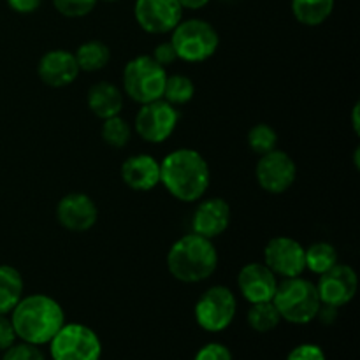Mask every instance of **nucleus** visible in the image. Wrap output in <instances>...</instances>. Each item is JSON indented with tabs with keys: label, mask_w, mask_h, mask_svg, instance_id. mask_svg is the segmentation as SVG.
Here are the masks:
<instances>
[{
	"label": "nucleus",
	"mask_w": 360,
	"mask_h": 360,
	"mask_svg": "<svg viewBox=\"0 0 360 360\" xmlns=\"http://www.w3.org/2000/svg\"><path fill=\"white\" fill-rule=\"evenodd\" d=\"M231 206L225 199L211 197L202 200L192 214V232L207 239H217L231 225Z\"/></svg>",
	"instance_id": "f3484780"
},
{
	"label": "nucleus",
	"mask_w": 360,
	"mask_h": 360,
	"mask_svg": "<svg viewBox=\"0 0 360 360\" xmlns=\"http://www.w3.org/2000/svg\"><path fill=\"white\" fill-rule=\"evenodd\" d=\"M238 313V299L225 285H214L202 292L193 308L197 326L206 333H221L229 329Z\"/></svg>",
	"instance_id": "0eeeda50"
},
{
	"label": "nucleus",
	"mask_w": 360,
	"mask_h": 360,
	"mask_svg": "<svg viewBox=\"0 0 360 360\" xmlns=\"http://www.w3.org/2000/svg\"><path fill=\"white\" fill-rule=\"evenodd\" d=\"M193 360H234L231 350L221 343H207L197 352Z\"/></svg>",
	"instance_id": "c756f323"
},
{
	"label": "nucleus",
	"mask_w": 360,
	"mask_h": 360,
	"mask_svg": "<svg viewBox=\"0 0 360 360\" xmlns=\"http://www.w3.org/2000/svg\"><path fill=\"white\" fill-rule=\"evenodd\" d=\"M218 267L213 239L190 232L172 243L167 252V269L179 283L195 285L210 280Z\"/></svg>",
	"instance_id": "7ed1b4c3"
},
{
	"label": "nucleus",
	"mask_w": 360,
	"mask_h": 360,
	"mask_svg": "<svg viewBox=\"0 0 360 360\" xmlns=\"http://www.w3.org/2000/svg\"><path fill=\"white\" fill-rule=\"evenodd\" d=\"M122 179L134 192H150L160 185V162L148 153H137L122 164Z\"/></svg>",
	"instance_id": "a211bd4d"
},
{
	"label": "nucleus",
	"mask_w": 360,
	"mask_h": 360,
	"mask_svg": "<svg viewBox=\"0 0 360 360\" xmlns=\"http://www.w3.org/2000/svg\"><path fill=\"white\" fill-rule=\"evenodd\" d=\"M178 122V108L169 104L164 98H158L148 104H141L134 118L132 129L144 143L162 144L174 134Z\"/></svg>",
	"instance_id": "1a4fd4ad"
},
{
	"label": "nucleus",
	"mask_w": 360,
	"mask_h": 360,
	"mask_svg": "<svg viewBox=\"0 0 360 360\" xmlns=\"http://www.w3.org/2000/svg\"><path fill=\"white\" fill-rule=\"evenodd\" d=\"M167 70L157 63L151 55H139L129 60L123 69L122 84L123 95L137 104L158 101L164 97Z\"/></svg>",
	"instance_id": "39448f33"
},
{
	"label": "nucleus",
	"mask_w": 360,
	"mask_h": 360,
	"mask_svg": "<svg viewBox=\"0 0 360 360\" xmlns=\"http://www.w3.org/2000/svg\"><path fill=\"white\" fill-rule=\"evenodd\" d=\"M334 4L336 0H292V13L304 27H319L329 20Z\"/></svg>",
	"instance_id": "412c9836"
},
{
	"label": "nucleus",
	"mask_w": 360,
	"mask_h": 360,
	"mask_svg": "<svg viewBox=\"0 0 360 360\" xmlns=\"http://www.w3.org/2000/svg\"><path fill=\"white\" fill-rule=\"evenodd\" d=\"M151 56H153L155 62L160 63L162 67L171 65V63H174L176 60H178V55H176V49L174 46L171 44V41L160 42V44L153 49V55Z\"/></svg>",
	"instance_id": "473e14b6"
},
{
	"label": "nucleus",
	"mask_w": 360,
	"mask_h": 360,
	"mask_svg": "<svg viewBox=\"0 0 360 360\" xmlns=\"http://www.w3.org/2000/svg\"><path fill=\"white\" fill-rule=\"evenodd\" d=\"M273 302L281 320L294 326H306L316 320L319 309L322 306L316 285L302 276L285 278L278 281Z\"/></svg>",
	"instance_id": "20e7f679"
},
{
	"label": "nucleus",
	"mask_w": 360,
	"mask_h": 360,
	"mask_svg": "<svg viewBox=\"0 0 360 360\" xmlns=\"http://www.w3.org/2000/svg\"><path fill=\"white\" fill-rule=\"evenodd\" d=\"M16 333H14L13 322H11L9 315H0V352L7 350L16 343Z\"/></svg>",
	"instance_id": "2f4dec72"
},
{
	"label": "nucleus",
	"mask_w": 360,
	"mask_h": 360,
	"mask_svg": "<svg viewBox=\"0 0 360 360\" xmlns=\"http://www.w3.org/2000/svg\"><path fill=\"white\" fill-rule=\"evenodd\" d=\"M246 320H248V326L260 334L271 333L281 323V316L273 301L250 304Z\"/></svg>",
	"instance_id": "b1692460"
},
{
	"label": "nucleus",
	"mask_w": 360,
	"mask_h": 360,
	"mask_svg": "<svg viewBox=\"0 0 360 360\" xmlns=\"http://www.w3.org/2000/svg\"><path fill=\"white\" fill-rule=\"evenodd\" d=\"M132 125L125 118H122V115L102 120L101 137L108 146L125 148L132 139Z\"/></svg>",
	"instance_id": "393cba45"
},
{
	"label": "nucleus",
	"mask_w": 360,
	"mask_h": 360,
	"mask_svg": "<svg viewBox=\"0 0 360 360\" xmlns=\"http://www.w3.org/2000/svg\"><path fill=\"white\" fill-rule=\"evenodd\" d=\"M88 109L94 112L97 118L105 120L111 116H118L122 112L123 104H125V95L122 88L116 86L109 81H98L91 84L86 95Z\"/></svg>",
	"instance_id": "6ab92c4d"
},
{
	"label": "nucleus",
	"mask_w": 360,
	"mask_h": 360,
	"mask_svg": "<svg viewBox=\"0 0 360 360\" xmlns=\"http://www.w3.org/2000/svg\"><path fill=\"white\" fill-rule=\"evenodd\" d=\"M53 360H101L102 343L97 333L83 323H63L49 341Z\"/></svg>",
	"instance_id": "6e6552de"
},
{
	"label": "nucleus",
	"mask_w": 360,
	"mask_h": 360,
	"mask_svg": "<svg viewBox=\"0 0 360 360\" xmlns=\"http://www.w3.org/2000/svg\"><path fill=\"white\" fill-rule=\"evenodd\" d=\"M211 183L210 164L192 148L172 150L160 162V185L179 202H197L206 195Z\"/></svg>",
	"instance_id": "f257e3e1"
},
{
	"label": "nucleus",
	"mask_w": 360,
	"mask_h": 360,
	"mask_svg": "<svg viewBox=\"0 0 360 360\" xmlns=\"http://www.w3.org/2000/svg\"><path fill=\"white\" fill-rule=\"evenodd\" d=\"M278 276L264 262H250L238 274V288L250 304L273 301Z\"/></svg>",
	"instance_id": "2eb2a0df"
},
{
	"label": "nucleus",
	"mask_w": 360,
	"mask_h": 360,
	"mask_svg": "<svg viewBox=\"0 0 360 360\" xmlns=\"http://www.w3.org/2000/svg\"><path fill=\"white\" fill-rule=\"evenodd\" d=\"M98 0H53V6L65 18H84L95 9Z\"/></svg>",
	"instance_id": "cd10ccee"
},
{
	"label": "nucleus",
	"mask_w": 360,
	"mask_h": 360,
	"mask_svg": "<svg viewBox=\"0 0 360 360\" xmlns=\"http://www.w3.org/2000/svg\"><path fill=\"white\" fill-rule=\"evenodd\" d=\"M246 141H248L250 150L260 157V155L269 153L278 146V132L267 123H257L248 130Z\"/></svg>",
	"instance_id": "bb28decb"
},
{
	"label": "nucleus",
	"mask_w": 360,
	"mask_h": 360,
	"mask_svg": "<svg viewBox=\"0 0 360 360\" xmlns=\"http://www.w3.org/2000/svg\"><path fill=\"white\" fill-rule=\"evenodd\" d=\"M56 220L65 231L86 232L98 220V207L90 195L70 192L56 204Z\"/></svg>",
	"instance_id": "4468645a"
},
{
	"label": "nucleus",
	"mask_w": 360,
	"mask_h": 360,
	"mask_svg": "<svg viewBox=\"0 0 360 360\" xmlns=\"http://www.w3.org/2000/svg\"><path fill=\"white\" fill-rule=\"evenodd\" d=\"M171 44L174 46L178 60L186 63H202L218 51L220 35L210 21L190 18L176 25L171 32Z\"/></svg>",
	"instance_id": "423d86ee"
},
{
	"label": "nucleus",
	"mask_w": 360,
	"mask_h": 360,
	"mask_svg": "<svg viewBox=\"0 0 360 360\" xmlns=\"http://www.w3.org/2000/svg\"><path fill=\"white\" fill-rule=\"evenodd\" d=\"M195 95V84L185 74H172V76H167V81H165L164 88V101H167L169 104H172L174 108H179V105L188 104L190 101Z\"/></svg>",
	"instance_id": "a878e982"
},
{
	"label": "nucleus",
	"mask_w": 360,
	"mask_h": 360,
	"mask_svg": "<svg viewBox=\"0 0 360 360\" xmlns=\"http://www.w3.org/2000/svg\"><path fill=\"white\" fill-rule=\"evenodd\" d=\"M359 111H360V104H359V102H357V104L354 105V109H352V125H354V130H355V134H359V130H360Z\"/></svg>",
	"instance_id": "c9c22d12"
},
{
	"label": "nucleus",
	"mask_w": 360,
	"mask_h": 360,
	"mask_svg": "<svg viewBox=\"0 0 360 360\" xmlns=\"http://www.w3.org/2000/svg\"><path fill=\"white\" fill-rule=\"evenodd\" d=\"M14 333L23 343L42 347L65 323V311L56 299L46 294L23 295L9 313Z\"/></svg>",
	"instance_id": "f03ea898"
},
{
	"label": "nucleus",
	"mask_w": 360,
	"mask_h": 360,
	"mask_svg": "<svg viewBox=\"0 0 360 360\" xmlns=\"http://www.w3.org/2000/svg\"><path fill=\"white\" fill-rule=\"evenodd\" d=\"M287 360H327L326 354L319 345L302 343L295 347L290 354L287 355Z\"/></svg>",
	"instance_id": "7c9ffc66"
},
{
	"label": "nucleus",
	"mask_w": 360,
	"mask_h": 360,
	"mask_svg": "<svg viewBox=\"0 0 360 360\" xmlns=\"http://www.w3.org/2000/svg\"><path fill=\"white\" fill-rule=\"evenodd\" d=\"M11 9L18 14H32L41 7L42 0H7Z\"/></svg>",
	"instance_id": "72a5a7b5"
},
{
	"label": "nucleus",
	"mask_w": 360,
	"mask_h": 360,
	"mask_svg": "<svg viewBox=\"0 0 360 360\" xmlns=\"http://www.w3.org/2000/svg\"><path fill=\"white\" fill-rule=\"evenodd\" d=\"M79 65L74 53L67 49H51L41 56L37 63V76L46 86L65 88L79 76Z\"/></svg>",
	"instance_id": "dca6fc26"
},
{
	"label": "nucleus",
	"mask_w": 360,
	"mask_h": 360,
	"mask_svg": "<svg viewBox=\"0 0 360 360\" xmlns=\"http://www.w3.org/2000/svg\"><path fill=\"white\" fill-rule=\"evenodd\" d=\"M359 290V276L355 269L348 264L338 262L333 269L320 274L316 292H319L320 302L330 308H343L350 304Z\"/></svg>",
	"instance_id": "9b49d317"
},
{
	"label": "nucleus",
	"mask_w": 360,
	"mask_h": 360,
	"mask_svg": "<svg viewBox=\"0 0 360 360\" xmlns=\"http://www.w3.org/2000/svg\"><path fill=\"white\" fill-rule=\"evenodd\" d=\"M304 260L306 269L320 276L340 262V255H338L336 246L327 241H319L304 248Z\"/></svg>",
	"instance_id": "5701e85b"
},
{
	"label": "nucleus",
	"mask_w": 360,
	"mask_h": 360,
	"mask_svg": "<svg viewBox=\"0 0 360 360\" xmlns=\"http://www.w3.org/2000/svg\"><path fill=\"white\" fill-rule=\"evenodd\" d=\"M183 7L178 0H136L134 16L146 34H171L183 20Z\"/></svg>",
	"instance_id": "ddd939ff"
},
{
	"label": "nucleus",
	"mask_w": 360,
	"mask_h": 360,
	"mask_svg": "<svg viewBox=\"0 0 360 360\" xmlns=\"http://www.w3.org/2000/svg\"><path fill=\"white\" fill-rule=\"evenodd\" d=\"M79 70L83 72H98L104 69L111 60V49L105 42L91 39V41L83 42L74 53Z\"/></svg>",
	"instance_id": "4be33fe9"
},
{
	"label": "nucleus",
	"mask_w": 360,
	"mask_h": 360,
	"mask_svg": "<svg viewBox=\"0 0 360 360\" xmlns=\"http://www.w3.org/2000/svg\"><path fill=\"white\" fill-rule=\"evenodd\" d=\"M181 4L183 9H190V11H197V9H202L206 7L211 0H178Z\"/></svg>",
	"instance_id": "f704fd0d"
},
{
	"label": "nucleus",
	"mask_w": 360,
	"mask_h": 360,
	"mask_svg": "<svg viewBox=\"0 0 360 360\" xmlns=\"http://www.w3.org/2000/svg\"><path fill=\"white\" fill-rule=\"evenodd\" d=\"M23 276L16 267L0 264V315H9L23 297Z\"/></svg>",
	"instance_id": "aec40b11"
},
{
	"label": "nucleus",
	"mask_w": 360,
	"mask_h": 360,
	"mask_svg": "<svg viewBox=\"0 0 360 360\" xmlns=\"http://www.w3.org/2000/svg\"><path fill=\"white\" fill-rule=\"evenodd\" d=\"M264 264L278 278L302 276L306 271L304 246L288 236H276L269 239L264 248Z\"/></svg>",
	"instance_id": "f8f14e48"
},
{
	"label": "nucleus",
	"mask_w": 360,
	"mask_h": 360,
	"mask_svg": "<svg viewBox=\"0 0 360 360\" xmlns=\"http://www.w3.org/2000/svg\"><path fill=\"white\" fill-rule=\"evenodd\" d=\"M255 179L264 192L281 195L294 186L297 179V165L287 151L274 148L269 153L260 155L255 167Z\"/></svg>",
	"instance_id": "9d476101"
},
{
	"label": "nucleus",
	"mask_w": 360,
	"mask_h": 360,
	"mask_svg": "<svg viewBox=\"0 0 360 360\" xmlns=\"http://www.w3.org/2000/svg\"><path fill=\"white\" fill-rule=\"evenodd\" d=\"M102 2H108V4H112V2H118V0H102Z\"/></svg>",
	"instance_id": "e433bc0d"
},
{
	"label": "nucleus",
	"mask_w": 360,
	"mask_h": 360,
	"mask_svg": "<svg viewBox=\"0 0 360 360\" xmlns=\"http://www.w3.org/2000/svg\"><path fill=\"white\" fill-rule=\"evenodd\" d=\"M2 360H46L41 348L30 343H14L7 350H4Z\"/></svg>",
	"instance_id": "c85d7f7f"
}]
</instances>
